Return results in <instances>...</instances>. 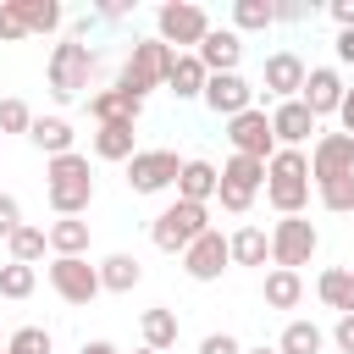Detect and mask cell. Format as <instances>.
I'll return each mask as SVG.
<instances>
[{"mask_svg":"<svg viewBox=\"0 0 354 354\" xmlns=\"http://www.w3.org/2000/svg\"><path fill=\"white\" fill-rule=\"evenodd\" d=\"M44 199L55 216H83L94 205V171H88V155H55L44 160Z\"/></svg>","mask_w":354,"mask_h":354,"instance_id":"6da1fadb","label":"cell"},{"mask_svg":"<svg viewBox=\"0 0 354 354\" xmlns=\"http://www.w3.org/2000/svg\"><path fill=\"white\" fill-rule=\"evenodd\" d=\"M266 199L277 216H304V205H310V155L304 149H277L266 160Z\"/></svg>","mask_w":354,"mask_h":354,"instance_id":"7a4b0ae2","label":"cell"},{"mask_svg":"<svg viewBox=\"0 0 354 354\" xmlns=\"http://www.w3.org/2000/svg\"><path fill=\"white\" fill-rule=\"evenodd\" d=\"M210 232V205H188V199H171L155 221H149V238H155V249H166V254H183L194 238H205Z\"/></svg>","mask_w":354,"mask_h":354,"instance_id":"3957f363","label":"cell"},{"mask_svg":"<svg viewBox=\"0 0 354 354\" xmlns=\"http://www.w3.org/2000/svg\"><path fill=\"white\" fill-rule=\"evenodd\" d=\"M205 33H210V17H205V6H194V0H166V6L155 11V39H160L166 50H177V55L199 50Z\"/></svg>","mask_w":354,"mask_h":354,"instance_id":"277c9868","label":"cell"},{"mask_svg":"<svg viewBox=\"0 0 354 354\" xmlns=\"http://www.w3.org/2000/svg\"><path fill=\"white\" fill-rule=\"evenodd\" d=\"M171 55H177V50H166L160 39H138V44L127 50V61H122V77H116V88H127L133 100H144L149 88H166Z\"/></svg>","mask_w":354,"mask_h":354,"instance_id":"5b68a950","label":"cell"},{"mask_svg":"<svg viewBox=\"0 0 354 354\" xmlns=\"http://www.w3.org/2000/svg\"><path fill=\"white\" fill-rule=\"evenodd\" d=\"M94 61H100V55H94L88 44L61 39V44L50 50V66H44V72H50V94H55V100H77V94L94 83Z\"/></svg>","mask_w":354,"mask_h":354,"instance_id":"8992f818","label":"cell"},{"mask_svg":"<svg viewBox=\"0 0 354 354\" xmlns=\"http://www.w3.org/2000/svg\"><path fill=\"white\" fill-rule=\"evenodd\" d=\"M315 249H321L315 221H304V216H282V221L271 227V266L299 271V266H310V260H315Z\"/></svg>","mask_w":354,"mask_h":354,"instance_id":"52a82bcc","label":"cell"},{"mask_svg":"<svg viewBox=\"0 0 354 354\" xmlns=\"http://www.w3.org/2000/svg\"><path fill=\"white\" fill-rule=\"evenodd\" d=\"M260 188H266V160H254V155H232V160L221 166V188H216V199H221V210L243 216V210L254 205Z\"/></svg>","mask_w":354,"mask_h":354,"instance_id":"ba28073f","label":"cell"},{"mask_svg":"<svg viewBox=\"0 0 354 354\" xmlns=\"http://www.w3.org/2000/svg\"><path fill=\"white\" fill-rule=\"evenodd\" d=\"M177 177H183V160L171 149H138L127 160V188L133 194H166V188H177Z\"/></svg>","mask_w":354,"mask_h":354,"instance_id":"9c48e42d","label":"cell"},{"mask_svg":"<svg viewBox=\"0 0 354 354\" xmlns=\"http://www.w3.org/2000/svg\"><path fill=\"white\" fill-rule=\"evenodd\" d=\"M50 288L66 299V304H94L100 288V266H88L83 254H66V260H50Z\"/></svg>","mask_w":354,"mask_h":354,"instance_id":"30bf717a","label":"cell"},{"mask_svg":"<svg viewBox=\"0 0 354 354\" xmlns=\"http://www.w3.org/2000/svg\"><path fill=\"white\" fill-rule=\"evenodd\" d=\"M227 138H232V155H254V160H271L277 155V133H271V116L260 105H249L243 116L227 122Z\"/></svg>","mask_w":354,"mask_h":354,"instance_id":"8fae6325","label":"cell"},{"mask_svg":"<svg viewBox=\"0 0 354 354\" xmlns=\"http://www.w3.org/2000/svg\"><path fill=\"white\" fill-rule=\"evenodd\" d=\"M227 266H232V243H227V238H221L216 227H210L205 238H194V243L183 249V271H188L194 282H216V277H221Z\"/></svg>","mask_w":354,"mask_h":354,"instance_id":"7c38bea8","label":"cell"},{"mask_svg":"<svg viewBox=\"0 0 354 354\" xmlns=\"http://www.w3.org/2000/svg\"><path fill=\"white\" fill-rule=\"evenodd\" d=\"M304 77H310V66L299 61V50H277V55H266V72H260V83H266V94H271L277 105H282V100H299Z\"/></svg>","mask_w":354,"mask_h":354,"instance_id":"4fadbf2b","label":"cell"},{"mask_svg":"<svg viewBox=\"0 0 354 354\" xmlns=\"http://www.w3.org/2000/svg\"><path fill=\"white\" fill-rule=\"evenodd\" d=\"M348 171H354V138L348 133H321L315 149H310V183L348 177Z\"/></svg>","mask_w":354,"mask_h":354,"instance_id":"5bb4252c","label":"cell"},{"mask_svg":"<svg viewBox=\"0 0 354 354\" xmlns=\"http://www.w3.org/2000/svg\"><path fill=\"white\" fill-rule=\"evenodd\" d=\"M205 105L216 111V116H243L249 105H254V88H249V77L243 72H221V77H210L205 83Z\"/></svg>","mask_w":354,"mask_h":354,"instance_id":"9a60e30c","label":"cell"},{"mask_svg":"<svg viewBox=\"0 0 354 354\" xmlns=\"http://www.w3.org/2000/svg\"><path fill=\"white\" fill-rule=\"evenodd\" d=\"M271 133H277V149H299L310 133H321V122H315V111L304 100H282L271 111Z\"/></svg>","mask_w":354,"mask_h":354,"instance_id":"2e32d148","label":"cell"},{"mask_svg":"<svg viewBox=\"0 0 354 354\" xmlns=\"http://www.w3.org/2000/svg\"><path fill=\"white\" fill-rule=\"evenodd\" d=\"M343 94H348V83H343L332 66H310V77H304V88H299V100L315 111V122H321V116H337Z\"/></svg>","mask_w":354,"mask_h":354,"instance_id":"e0dca14e","label":"cell"},{"mask_svg":"<svg viewBox=\"0 0 354 354\" xmlns=\"http://www.w3.org/2000/svg\"><path fill=\"white\" fill-rule=\"evenodd\" d=\"M194 55L205 61V72H210V77H221V72H238V61H243V39H238L232 28H210V33H205V44H199Z\"/></svg>","mask_w":354,"mask_h":354,"instance_id":"ac0fdd59","label":"cell"},{"mask_svg":"<svg viewBox=\"0 0 354 354\" xmlns=\"http://www.w3.org/2000/svg\"><path fill=\"white\" fill-rule=\"evenodd\" d=\"M88 116L105 127V122H138L144 116V100H133L127 88H94L88 94Z\"/></svg>","mask_w":354,"mask_h":354,"instance_id":"d6986e66","label":"cell"},{"mask_svg":"<svg viewBox=\"0 0 354 354\" xmlns=\"http://www.w3.org/2000/svg\"><path fill=\"white\" fill-rule=\"evenodd\" d=\"M205 83H210V72H205V61L188 50V55H171V72H166V88L177 94V100H205Z\"/></svg>","mask_w":354,"mask_h":354,"instance_id":"ffe728a7","label":"cell"},{"mask_svg":"<svg viewBox=\"0 0 354 354\" xmlns=\"http://www.w3.org/2000/svg\"><path fill=\"white\" fill-rule=\"evenodd\" d=\"M216 188H221V171H216L210 160H183L177 199H188V205H210V199H216Z\"/></svg>","mask_w":354,"mask_h":354,"instance_id":"44dd1931","label":"cell"},{"mask_svg":"<svg viewBox=\"0 0 354 354\" xmlns=\"http://www.w3.org/2000/svg\"><path fill=\"white\" fill-rule=\"evenodd\" d=\"M315 293H321V304H326V310L354 315V271H348V266H326V271L315 277Z\"/></svg>","mask_w":354,"mask_h":354,"instance_id":"7402d4cb","label":"cell"},{"mask_svg":"<svg viewBox=\"0 0 354 354\" xmlns=\"http://www.w3.org/2000/svg\"><path fill=\"white\" fill-rule=\"evenodd\" d=\"M28 144H33V149H44L50 160H55V155H72V122H66V116H33Z\"/></svg>","mask_w":354,"mask_h":354,"instance_id":"603a6c76","label":"cell"},{"mask_svg":"<svg viewBox=\"0 0 354 354\" xmlns=\"http://www.w3.org/2000/svg\"><path fill=\"white\" fill-rule=\"evenodd\" d=\"M138 282H144L138 254H122V249H116V254H105V260H100V288H105V293H133Z\"/></svg>","mask_w":354,"mask_h":354,"instance_id":"cb8c5ba5","label":"cell"},{"mask_svg":"<svg viewBox=\"0 0 354 354\" xmlns=\"http://www.w3.org/2000/svg\"><path fill=\"white\" fill-rule=\"evenodd\" d=\"M260 299H266L271 310H293V304L304 299V277H299V271L271 266V271H266V282H260Z\"/></svg>","mask_w":354,"mask_h":354,"instance_id":"d4e9b609","label":"cell"},{"mask_svg":"<svg viewBox=\"0 0 354 354\" xmlns=\"http://www.w3.org/2000/svg\"><path fill=\"white\" fill-rule=\"evenodd\" d=\"M94 155H100V160H133V155H138L133 122H105V127H94Z\"/></svg>","mask_w":354,"mask_h":354,"instance_id":"484cf974","label":"cell"},{"mask_svg":"<svg viewBox=\"0 0 354 354\" xmlns=\"http://www.w3.org/2000/svg\"><path fill=\"white\" fill-rule=\"evenodd\" d=\"M44 232H50V254H55V260H66V254H83V249H88V221H77V216H55Z\"/></svg>","mask_w":354,"mask_h":354,"instance_id":"4316f807","label":"cell"},{"mask_svg":"<svg viewBox=\"0 0 354 354\" xmlns=\"http://www.w3.org/2000/svg\"><path fill=\"white\" fill-rule=\"evenodd\" d=\"M227 243H232V266H266L271 260V232H260V227H238Z\"/></svg>","mask_w":354,"mask_h":354,"instance_id":"83f0119b","label":"cell"},{"mask_svg":"<svg viewBox=\"0 0 354 354\" xmlns=\"http://www.w3.org/2000/svg\"><path fill=\"white\" fill-rule=\"evenodd\" d=\"M138 332H144V348H155V354H166V348L177 343V315H171L166 304H155V310H144V321H138Z\"/></svg>","mask_w":354,"mask_h":354,"instance_id":"f1b7e54d","label":"cell"},{"mask_svg":"<svg viewBox=\"0 0 354 354\" xmlns=\"http://www.w3.org/2000/svg\"><path fill=\"white\" fill-rule=\"evenodd\" d=\"M321 343H326V332L315 321H288L277 337V354H321Z\"/></svg>","mask_w":354,"mask_h":354,"instance_id":"f546056e","label":"cell"},{"mask_svg":"<svg viewBox=\"0 0 354 354\" xmlns=\"http://www.w3.org/2000/svg\"><path fill=\"white\" fill-rule=\"evenodd\" d=\"M17 11H22V22H28V33H55V28L66 22L61 0H17Z\"/></svg>","mask_w":354,"mask_h":354,"instance_id":"4dcf8cb0","label":"cell"},{"mask_svg":"<svg viewBox=\"0 0 354 354\" xmlns=\"http://www.w3.org/2000/svg\"><path fill=\"white\" fill-rule=\"evenodd\" d=\"M277 22V6L271 0H232V33H260Z\"/></svg>","mask_w":354,"mask_h":354,"instance_id":"1f68e13d","label":"cell"},{"mask_svg":"<svg viewBox=\"0 0 354 354\" xmlns=\"http://www.w3.org/2000/svg\"><path fill=\"white\" fill-rule=\"evenodd\" d=\"M6 249H11V260L33 266V260H44V249H50V232H44V227H17V232L6 238Z\"/></svg>","mask_w":354,"mask_h":354,"instance_id":"d6a6232c","label":"cell"},{"mask_svg":"<svg viewBox=\"0 0 354 354\" xmlns=\"http://www.w3.org/2000/svg\"><path fill=\"white\" fill-rule=\"evenodd\" d=\"M39 288V271L33 266H22V260H6L0 266V299H28Z\"/></svg>","mask_w":354,"mask_h":354,"instance_id":"836d02e7","label":"cell"},{"mask_svg":"<svg viewBox=\"0 0 354 354\" xmlns=\"http://www.w3.org/2000/svg\"><path fill=\"white\" fill-rule=\"evenodd\" d=\"M315 194H321V210L348 216V210H354V171H348V177H326V183H315Z\"/></svg>","mask_w":354,"mask_h":354,"instance_id":"e575fe53","label":"cell"},{"mask_svg":"<svg viewBox=\"0 0 354 354\" xmlns=\"http://www.w3.org/2000/svg\"><path fill=\"white\" fill-rule=\"evenodd\" d=\"M6 354H50V326H17L6 337Z\"/></svg>","mask_w":354,"mask_h":354,"instance_id":"d590c367","label":"cell"},{"mask_svg":"<svg viewBox=\"0 0 354 354\" xmlns=\"http://www.w3.org/2000/svg\"><path fill=\"white\" fill-rule=\"evenodd\" d=\"M33 127V111H28V100H0V133H28Z\"/></svg>","mask_w":354,"mask_h":354,"instance_id":"8d00e7d4","label":"cell"},{"mask_svg":"<svg viewBox=\"0 0 354 354\" xmlns=\"http://www.w3.org/2000/svg\"><path fill=\"white\" fill-rule=\"evenodd\" d=\"M17 39H28V22H22L17 0H0V44H17Z\"/></svg>","mask_w":354,"mask_h":354,"instance_id":"74e56055","label":"cell"},{"mask_svg":"<svg viewBox=\"0 0 354 354\" xmlns=\"http://www.w3.org/2000/svg\"><path fill=\"white\" fill-rule=\"evenodd\" d=\"M17 227H28L22 221V205H17V194H0V238H11Z\"/></svg>","mask_w":354,"mask_h":354,"instance_id":"f35d334b","label":"cell"},{"mask_svg":"<svg viewBox=\"0 0 354 354\" xmlns=\"http://www.w3.org/2000/svg\"><path fill=\"white\" fill-rule=\"evenodd\" d=\"M199 354H243V343H238L232 332H210V337L199 343Z\"/></svg>","mask_w":354,"mask_h":354,"instance_id":"ab89813d","label":"cell"},{"mask_svg":"<svg viewBox=\"0 0 354 354\" xmlns=\"http://www.w3.org/2000/svg\"><path fill=\"white\" fill-rule=\"evenodd\" d=\"M332 343H337L343 354H354V315H337V326H332Z\"/></svg>","mask_w":354,"mask_h":354,"instance_id":"60d3db41","label":"cell"},{"mask_svg":"<svg viewBox=\"0 0 354 354\" xmlns=\"http://www.w3.org/2000/svg\"><path fill=\"white\" fill-rule=\"evenodd\" d=\"M315 17V6H293V0H277V22H304Z\"/></svg>","mask_w":354,"mask_h":354,"instance_id":"b9f144b4","label":"cell"},{"mask_svg":"<svg viewBox=\"0 0 354 354\" xmlns=\"http://www.w3.org/2000/svg\"><path fill=\"white\" fill-rule=\"evenodd\" d=\"M326 11H332V22H337V33H343V28H354V0H332Z\"/></svg>","mask_w":354,"mask_h":354,"instance_id":"7bdbcfd3","label":"cell"},{"mask_svg":"<svg viewBox=\"0 0 354 354\" xmlns=\"http://www.w3.org/2000/svg\"><path fill=\"white\" fill-rule=\"evenodd\" d=\"M332 50H337V61H343V66H354V28H343Z\"/></svg>","mask_w":354,"mask_h":354,"instance_id":"ee69618b","label":"cell"},{"mask_svg":"<svg viewBox=\"0 0 354 354\" xmlns=\"http://www.w3.org/2000/svg\"><path fill=\"white\" fill-rule=\"evenodd\" d=\"M337 122H343V133H348V138H354V88H348V94H343V105H337Z\"/></svg>","mask_w":354,"mask_h":354,"instance_id":"f6af8a7d","label":"cell"},{"mask_svg":"<svg viewBox=\"0 0 354 354\" xmlns=\"http://www.w3.org/2000/svg\"><path fill=\"white\" fill-rule=\"evenodd\" d=\"M77 354H122V348H116V343H105V337H94V343H83Z\"/></svg>","mask_w":354,"mask_h":354,"instance_id":"bcb514c9","label":"cell"},{"mask_svg":"<svg viewBox=\"0 0 354 354\" xmlns=\"http://www.w3.org/2000/svg\"><path fill=\"white\" fill-rule=\"evenodd\" d=\"M243 354H277V348H243Z\"/></svg>","mask_w":354,"mask_h":354,"instance_id":"7dc6e473","label":"cell"},{"mask_svg":"<svg viewBox=\"0 0 354 354\" xmlns=\"http://www.w3.org/2000/svg\"><path fill=\"white\" fill-rule=\"evenodd\" d=\"M133 354H155V348H133Z\"/></svg>","mask_w":354,"mask_h":354,"instance_id":"c3c4849f","label":"cell"},{"mask_svg":"<svg viewBox=\"0 0 354 354\" xmlns=\"http://www.w3.org/2000/svg\"><path fill=\"white\" fill-rule=\"evenodd\" d=\"M0 354H6V337H0Z\"/></svg>","mask_w":354,"mask_h":354,"instance_id":"681fc988","label":"cell"},{"mask_svg":"<svg viewBox=\"0 0 354 354\" xmlns=\"http://www.w3.org/2000/svg\"><path fill=\"white\" fill-rule=\"evenodd\" d=\"M0 138H6V133H0Z\"/></svg>","mask_w":354,"mask_h":354,"instance_id":"f907efd6","label":"cell"}]
</instances>
